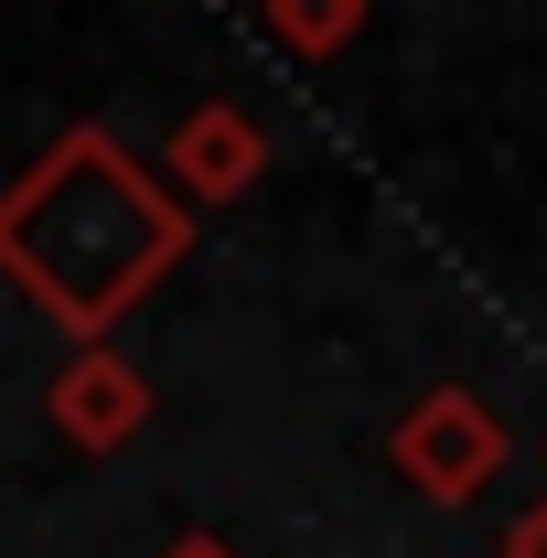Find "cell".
I'll list each match as a JSON object with an SVG mask.
<instances>
[{
	"label": "cell",
	"instance_id": "obj_1",
	"mask_svg": "<svg viewBox=\"0 0 547 558\" xmlns=\"http://www.w3.org/2000/svg\"><path fill=\"white\" fill-rule=\"evenodd\" d=\"M194 247V205L139 161L108 119L54 130L11 183H0V279L65 333L108 344Z\"/></svg>",
	"mask_w": 547,
	"mask_h": 558
},
{
	"label": "cell",
	"instance_id": "obj_2",
	"mask_svg": "<svg viewBox=\"0 0 547 558\" xmlns=\"http://www.w3.org/2000/svg\"><path fill=\"white\" fill-rule=\"evenodd\" d=\"M387 462H398V484H418L429 505H473V494L515 462V429L483 409L473 387H429V398L387 429Z\"/></svg>",
	"mask_w": 547,
	"mask_h": 558
},
{
	"label": "cell",
	"instance_id": "obj_3",
	"mask_svg": "<svg viewBox=\"0 0 547 558\" xmlns=\"http://www.w3.org/2000/svg\"><path fill=\"white\" fill-rule=\"evenodd\" d=\"M258 172H269V130L236 108V97H205V108H183L172 140H161V183L183 194V205H236V194H258Z\"/></svg>",
	"mask_w": 547,
	"mask_h": 558
},
{
	"label": "cell",
	"instance_id": "obj_4",
	"mask_svg": "<svg viewBox=\"0 0 547 558\" xmlns=\"http://www.w3.org/2000/svg\"><path fill=\"white\" fill-rule=\"evenodd\" d=\"M44 418L65 429L75 451H130L139 429H150V376L119 344H75L54 365V387H44Z\"/></svg>",
	"mask_w": 547,
	"mask_h": 558
},
{
	"label": "cell",
	"instance_id": "obj_5",
	"mask_svg": "<svg viewBox=\"0 0 547 558\" xmlns=\"http://www.w3.org/2000/svg\"><path fill=\"white\" fill-rule=\"evenodd\" d=\"M258 33H269L279 54L323 65V54H343V44L365 33V0H269V11H258Z\"/></svg>",
	"mask_w": 547,
	"mask_h": 558
},
{
	"label": "cell",
	"instance_id": "obj_6",
	"mask_svg": "<svg viewBox=\"0 0 547 558\" xmlns=\"http://www.w3.org/2000/svg\"><path fill=\"white\" fill-rule=\"evenodd\" d=\"M505 558H547V494L515 515V526H505Z\"/></svg>",
	"mask_w": 547,
	"mask_h": 558
},
{
	"label": "cell",
	"instance_id": "obj_7",
	"mask_svg": "<svg viewBox=\"0 0 547 558\" xmlns=\"http://www.w3.org/2000/svg\"><path fill=\"white\" fill-rule=\"evenodd\" d=\"M161 558H236V548H226V537H172Z\"/></svg>",
	"mask_w": 547,
	"mask_h": 558
}]
</instances>
